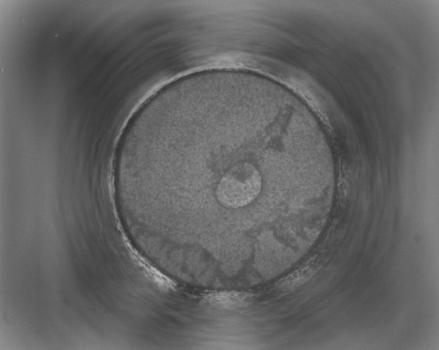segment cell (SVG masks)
Listing matches in <instances>:
<instances>
[{
    "mask_svg": "<svg viewBox=\"0 0 439 350\" xmlns=\"http://www.w3.org/2000/svg\"><path fill=\"white\" fill-rule=\"evenodd\" d=\"M261 177L248 162L236 164L222 178L216 190L219 202L225 207L236 208L251 203L260 194Z\"/></svg>",
    "mask_w": 439,
    "mask_h": 350,
    "instance_id": "1",
    "label": "cell"
},
{
    "mask_svg": "<svg viewBox=\"0 0 439 350\" xmlns=\"http://www.w3.org/2000/svg\"><path fill=\"white\" fill-rule=\"evenodd\" d=\"M322 264L313 258L279 280L276 285L281 292L293 291L306 283L321 267Z\"/></svg>",
    "mask_w": 439,
    "mask_h": 350,
    "instance_id": "2",
    "label": "cell"
},
{
    "mask_svg": "<svg viewBox=\"0 0 439 350\" xmlns=\"http://www.w3.org/2000/svg\"><path fill=\"white\" fill-rule=\"evenodd\" d=\"M252 294L245 292L220 291L209 293L207 301L215 305L224 308L238 307L249 303Z\"/></svg>",
    "mask_w": 439,
    "mask_h": 350,
    "instance_id": "3",
    "label": "cell"
}]
</instances>
